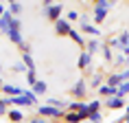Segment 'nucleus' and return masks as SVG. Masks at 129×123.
Listing matches in <instances>:
<instances>
[{"label":"nucleus","instance_id":"obj_1","mask_svg":"<svg viewBox=\"0 0 129 123\" xmlns=\"http://www.w3.org/2000/svg\"><path fill=\"white\" fill-rule=\"evenodd\" d=\"M5 101L11 106H18V108H31V106H37V95L33 90H24L22 95H7Z\"/></svg>","mask_w":129,"mask_h":123},{"label":"nucleus","instance_id":"obj_2","mask_svg":"<svg viewBox=\"0 0 129 123\" xmlns=\"http://www.w3.org/2000/svg\"><path fill=\"white\" fill-rule=\"evenodd\" d=\"M37 114L46 116V119H63L66 110L57 108V106H50V103H44V106H37Z\"/></svg>","mask_w":129,"mask_h":123},{"label":"nucleus","instance_id":"obj_3","mask_svg":"<svg viewBox=\"0 0 129 123\" xmlns=\"http://www.w3.org/2000/svg\"><path fill=\"white\" fill-rule=\"evenodd\" d=\"M85 92H88V84H85V79H77L75 86L70 88V95L75 97V99H83Z\"/></svg>","mask_w":129,"mask_h":123},{"label":"nucleus","instance_id":"obj_4","mask_svg":"<svg viewBox=\"0 0 129 123\" xmlns=\"http://www.w3.org/2000/svg\"><path fill=\"white\" fill-rule=\"evenodd\" d=\"M61 13H63V7H61V5H48V7L44 9V15H46L50 22H57L61 18Z\"/></svg>","mask_w":129,"mask_h":123},{"label":"nucleus","instance_id":"obj_5","mask_svg":"<svg viewBox=\"0 0 129 123\" xmlns=\"http://www.w3.org/2000/svg\"><path fill=\"white\" fill-rule=\"evenodd\" d=\"M55 24V33L57 35H68L70 31H72V27H70V20L68 18H59L57 22H53Z\"/></svg>","mask_w":129,"mask_h":123},{"label":"nucleus","instance_id":"obj_6","mask_svg":"<svg viewBox=\"0 0 129 123\" xmlns=\"http://www.w3.org/2000/svg\"><path fill=\"white\" fill-rule=\"evenodd\" d=\"M11 40V44H18V46H22L24 44V35H22V29H9L7 33H5Z\"/></svg>","mask_w":129,"mask_h":123},{"label":"nucleus","instance_id":"obj_7","mask_svg":"<svg viewBox=\"0 0 129 123\" xmlns=\"http://www.w3.org/2000/svg\"><path fill=\"white\" fill-rule=\"evenodd\" d=\"M105 106H107L109 110H118V108H127V101H125L122 97L114 95V97H107V101H105Z\"/></svg>","mask_w":129,"mask_h":123},{"label":"nucleus","instance_id":"obj_8","mask_svg":"<svg viewBox=\"0 0 129 123\" xmlns=\"http://www.w3.org/2000/svg\"><path fill=\"white\" fill-rule=\"evenodd\" d=\"M63 121H66V123H83V121H88V119H83V114H81V112H77V110H66Z\"/></svg>","mask_w":129,"mask_h":123},{"label":"nucleus","instance_id":"obj_9","mask_svg":"<svg viewBox=\"0 0 129 123\" xmlns=\"http://www.w3.org/2000/svg\"><path fill=\"white\" fill-rule=\"evenodd\" d=\"M7 116H9V121H11V123H22V121H24V112H22L18 106H15V108H9Z\"/></svg>","mask_w":129,"mask_h":123},{"label":"nucleus","instance_id":"obj_10","mask_svg":"<svg viewBox=\"0 0 129 123\" xmlns=\"http://www.w3.org/2000/svg\"><path fill=\"white\" fill-rule=\"evenodd\" d=\"M90 62H92V53H88V51H81V55H79V59H77V66L81 70H85L90 66Z\"/></svg>","mask_w":129,"mask_h":123},{"label":"nucleus","instance_id":"obj_11","mask_svg":"<svg viewBox=\"0 0 129 123\" xmlns=\"http://www.w3.org/2000/svg\"><path fill=\"white\" fill-rule=\"evenodd\" d=\"M107 11H109L107 7H94V9H92V15H94V22H99V24H101V22L105 20V18H107Z\"/></svg>","mask_w":129,"mask_h":123},{"label":"nucleus","instance_id":"obj_12","mask_svg":"<svg viewBox=\"0 0 129 123\" xmlns=\"http://www.w3.org/2000/svg\"><path fill=\"white\" fill-rule=\"evenodd\" d=\"M122 81H125L122 73H112V75H109L107 79H105V84H109V86H116V88H118V86H120Z\"/></svg>","mask_w":129,"mask_h":123},{"label":"nucleus","instance_id":"obj_13","mask_svg":"<svg viewBox=\"0 0 129 123\" xmlns=\"http://www.w3.org/2000/svg\"><path fill=\"white\" fill-rule=\"evenodd\" d=\"M81 33H88V35H94V37H99V35H101V31H99V27H94V24L83 22V24H81Z\"/></svg>","mask_w":129,"mask_h":123},{"label":"nucleus","instance_id":"obj_14","mask_svg":"<svg viewBox=\"0 0 129 123\" xmlns=\"http://www.w3.org/2000/svg\"><path fill=\"white\" fill-rule=\"evenodd\" d=\"M116 92H118V88L116 86H109V84H103L101 88H99V95L101 97H114Z\"/></svg>","mask_w":129,"mask_h":123},{"label":"nucleus","instance_id":"obj_15","mask_svg":"<svg viewBox=\"0 0 129 123\" xmlns=\"http://www.w3.org/2000/svg\"><path fill=\"white\" fill-rule=\"evenodd\" d=\"M68 37L75 42V44H79L81 48H85V40H83V33H79V31H75V29H72V31L68 33Z\"/></svg>","mask_w":129,"mask_h":123},{"label":"nucleus","instance_id":"obj_16","mask_svg":"<svg viewBox=\"0 0 129 123\" xmlns=\"http://www.w3.org/2000/svg\"><path fill=\"white\" fill-rule=\"evenodd\" d=\"M101 53H103V57H105V62H114V48L109 46V44H101Z\"/></svg>","mask_w":129,"mask_h":123},{"label":"nucleus","instance_id":"obj_17","mask_svg":"<svg viewBox=\"0 0 129 123\" xmlns=\"http://www.w3.org/2000/svg\"><path fill=\"white\" fill-rule=\"evenodd\" d=\"M31 90H33L37 97H44V95H46V90H48V86H46V81H40V79H37V81H35V86H33Z\"/></svg>","mask_w":129,"mask_h":123},{"label":"nucleus","instance_id":"obj_18","mask_svg":"<svg viewBox=\"0 0 129 123\" xmlns=\"http://www.w3.org/2000/svg\"><path fill=\"white\" fill-rule=\"evenodd\" d=\"M2 92H5V95H22L24 90L18 88V86H13V84H2Z\"/></svg>","mask_w":129,"mask_h":123},{"label":"nucleus","instance_id":"obj_19","mask_svg":"<svg viewBox=\"0 0 129 123\" xmlns=\"http://www.w3.org/2000/svg\"><path fill=\"white\" fill-rule=\"evenodd\" d=\"M129 46V31H122L118 35V51H125Z\"/></svg>","mask_w":129,"mask_h":123},{"label":"nucleus","instance_id":"obj_20","mask_svg":"<svg viewBox=\"0 0 129 123\" xmlns=\"http://www.w3.org/2000/svg\"><path fill=\"white\" fill-rule=\"evenodd\" d=\"M103 81H105V77H103V75H101V70H99V73H96V75L92 77V79H90V86H92V88H96V90H99V88H101V86H103Z\"/></svg>","mask_w":129,"mask_h":123},{"label":"nucleus","instance_id":"obj_21","mask_svg":"<svg viewBox=\"0 0 129 123\" xmlns=\"http://www.w3.org/2000/svg\"><path fill=\"white\" fill-rule=\"evenodd\" d=\"M22 62L28 66V70H35V62H33V55H31V51H28V53H22Z\"/></svg>","mask_w":129,"mask_h":123},{"label":"nucleus","instance_id":"obj_22","mask_svg":"<svg viewBox=\"0 0 129 123\" xmlns=\"http://www.w3.org/2000/svg\"><path fill=\"white\" fill-rule=\"evenodd\" d=\"M99 48H101L99 40H90V42H85V51H88V53H92V55H94L96 51H99Z\"/></svg>","mask_w":129,"mask_h":123},{"label":"nucleus","instance_id":"obj_23","mask_svg":"<svg viewBox=\"0 0 129 123\" xmlns=\"http://www.w3.org/2000/svg\"><path fill=\"white\" fill-rule=\"evenodd\" d=\"M112 64H116V66H120V64H127V55L122 53V51H118V53L114 55V62Z\"/></svg>","mask_w":129,"mask_h":123},{"label":"nucleus","instance_id":"obj_24","mask_svg":"<svg viewBox=\"0 0 129 123\" xmlns=\"http://www.w3.org/2000/svg\"><path fill=\"white\" fill-rule=\"evenodd\" d=\"M88 108H90V114H92V112H99V110L103 108L101 99H94V101H88Z\"/></svg>","mask_w":129,"mask_h":123},{"label":"nucleus","instance_id":"obj_25","mask_svg":"<svg viewBox=\"0 0 129 123\" xmlns=\"http://www.w3.org/2000/svg\"><path fill=\"white\" fill-rule=\"evenodd\" d=\"M116 95H118V97H127L129 95V79H127V81H122L120 86H118V92H116Z\"/></svg>","mask_w":129,"mask_h":123},{"label":"nucleus","instance_id":"obj_26","mask_svg":"<svg viewBox=\"0 0 129 123\" xmlns=\"http://www.w3.org/2000/svg\"><path fill=\"white\" fill-rule=\"evenodd\" d=\"M9 11H11L13 15H20L22 13V5L18 2V0H15V2H9Z\"/></svg>","mask_w":129,"mask_h":123},{"label":"nucleus","instance_id":"obj_27","mask_svg":"<svg viewBox=\"0 0 129 123\" xmlns=\"http://www.w3.org/2000/svg\"><path fill=\"white\" fill-rule=\"evenodd\" d=\"M35 81H37V75H35V70H26V84H28V88H33Z\"/></svg>","mask_w":129,"mask_h":123},{"label":"nucleus","instance_id":"obj_28","mask_svg":"<svg viewBox=\"0 0 129 123\" xmlns=\"http://www.w3.org/2000/svg\"><path fill=\"white\" fill-rule=\"evenodd\" d=\"M116 2H118V0H96L94 2V7H112V5H116Z\"/></svg>","mask_w":129,"mask_h":123},{"label":"nucleus","instance_id":"obj_29","mask_svg":"<svg viewBox=\"0 0 129 123\" xmlns=\"http://www.w3.org/2000/svg\"><path fill=\"white\" fill-rule=\"evenodd\" d=\"M9 112V103L5 101V97H0V116H7Z\"/></svg>","mask_w":129,"mask_h":123},{"label":"nucleus","instance_id":"obj_30","mask_svg":"<svg viewBox=\"0 0 129 123\" xmlns=\"http://www.w3.org/2000/svg\"><path fill=\"white\" fill-rule=\"evenodd\" d=\"M88 121H90V123H101V121H103V114H101V110H99V112H92Z\"/></svg>","mask_w":129,"mask_h":123},{"label":"nucleus","instance_id":"obj_31","mask_svg":"<svg viewBox=\"0 0 129 123\" xmlns=\"http://www.w3.org/2000/svg\"><path fill=\"white\" fill-rule=\"evenodd\" d=\"M13 70H15V73H26V70H28V66L24 64V62H18V64L13 66Z\"/></svg>","mask_w":129,"mask_h":123},{"label":"nucleus","instance_id":"obj_32","mask_svg":"<svg viewBox=\"0 0 129 123\" xmlns=\"http://www.w3.org/2000/svg\"><path fill=\"white\" fill-rule=\"evenodd\" d=\"M28 123H50L46 119V116H42V114H37V116H33V119H28Z\"/></svg>","mask_w":129,"mask_h":123},{"label":"nucleus","instance_id":"obj_33","mask_svg":"<svg viewBox=\"0 0 129 123\" xmlns=\"http://www.w3.org/2000/svg\"><path fill=\"white\" fill-rule=\"evenodd\" d=\"M66 18H68L70 22H75V20H79L81 15H79V11H68V13H66Z\"/></svg>","mask_w":129,"mask_h":123},{"label":"nucleus","instance_id":"obj_34","mask_svg":"<svg viewBox=\"0 0 129 123\" xmlns=\"http://www.w3.org/2000/svg\"><path fill=\"white\" fill-rule=\"evenodd\" d=\"M122 123H129V103H127V114L122 116Z\"/></svg>","mask_w":129,"mask_h":123},{"label":"nucleus","instance_id":"obj_35","mask_svg":"<svg viewBox=\"0 0 129 123\" xmlns=\"http://www.w3.org/2000/svg\"><path fill=\"white\" fill-rule=\"evenodd\" d=\"M55 0H44V7H48V5H53Z\"/></svg>","mask_w":129,"mask_h":123},{"label":"nucleus","instance_id":"obj_36","mask_svg":"<svg viewBox=\"0 0 129 123\" xmlns=\"http://www.w3.org/2000/svg\"><path fill=\"white\" fill-rule=\"evenodd\" d=\"M5 11H7V7H2V5H0V15L5 13Z\"/></svg>","mask_w":129,"mask_h":123},{"label":"nucleus","instance_id":"obj_37","mask_svg":"<svg viewBox=\"0 0 129 123\" xmlns=\"http://www.w3.org/2000/svg\"><path fill=\"white\" fill-rule=\"evenodd\" d=\"M122 53H125V55H129V46H127V48H125V51H122Z\"/></svg>","mask_w":129,"mask_h":123},{"label":"nucleus","instance_id":"obj_38","mask_svg":"<svg viewBox=\"0 0 129 123\" xmlns=\"http://www.w3.org/2000/svg\"><path fill=\"white\" fill-rule=\"evenodd\" d=\"M2 84H5V81H2V77H0V90H2Z\"/></svg>","mask_w":129,"mask_h":123},{"label":"nucleus","instance_id":"obj_39","mask_svg":"<svg viewBox=\"0 0 129 123\" xmlns=\"http://www.w3.org/2000/svg\"><path fill=\"white\" fill-rule=\"evenodd\" d=\"M127 64H129V55H127Z\"/></svg>","mask_w":129,"mask_h":123}]
</instances>
